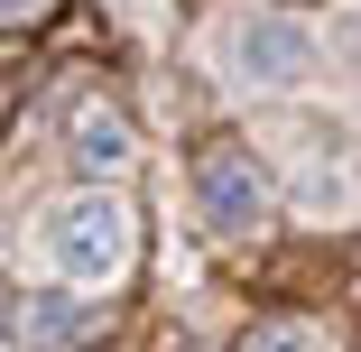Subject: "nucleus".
Instances as JSON below:
<instances>
[{
  "label": "nucleus",
  "instance_id": "nucleus-1",
  "mask_svg": "<svg viewBox=\"0 0 361 352\" xmlns=\"http://www.w3.org/2000/svg\"><path fill=\"white\" fill-rule=\"evenodd\" d=\"M47 260H56L65 278H111V269L130 260V204L102 195V186L65 195L56 214H47Z\"/></svg>",
  "mask_w": 361,
  "mask_h": 352
},
{
  "label": "nucleus",
  "instance_id": "nucleus-2",
  "mask_svg": "<svg viewBox=\"0 0 361 352\" xmlns=\"http://www.w3.org/2000/svg\"><path fill=\"white\" fill-rule=\"evenodd\" d=\"M195 204H204V223L223 241H241V232L269 223V167L241 149V139H213V149L195 158Z\"/></svg>",
  "mask_w": 361,
  "mask_h": 352
},
{
  "label": "nucleus",
  "instance_id": "nucleus-3",
  "mask_svg": "<svg viewBox=\"0 0 361 352\" xmlns=\"http://www.w3.org/2000/svg\"><path fill=\"white\" fill-rule=\"evenodd\" d=\"M315 65V37L297 28V19H241V75H259V84H297Z\"/></svg>",
  "mask_w": 361,
  "mask_h": 352
},
{
  "label": "nucleus",
  "instance_id": "nucleus-4",
  "mask_svg": "<svg viewBox=\"0 0 361 352\" xmlns=\"http://www.w3.org/2000/svg\"><path fill=\"white\" fill-rule=\"evenodd\" d=\"M65 149H75L84 167H121L139 139H130V121H121V111H102V102H93V111H75V121H65Z\"/></svg>",
  "mask_w": 361,
  "mask_h": 352
},
{
  "label": "nucleus",
  "instance_id": "nucleus-5",
  "mask_svg": "<svg viewBox=\"0 0 361 352\" xmlns=\"http://www.w3.org/2000/svg\"><path fill=\"white\" fill-rule=\"evenodd\" d=\"M93 315L84 306H65V297H28L19 306V334H28V352H75V334H84Z\"/></svg>",
  "mask_w": 361,
  "mask_h": 352
},
{
  "label": "nucleus",
  "instance_id": "nucleus-6",
  "mask_svg": "<svg viewBox=\"0 0 361 352\" xmlns=\"http://www.w3.org/2000/svg\"><path fill=\"white\" fill-rule=\"evenodd\" d=\"M241 352H324V334H315V324H259Z\"/></svg>",
  "mask_w": 361,
  "mask_h": 352
},
{
  "label": "nucleus",
  "instance_id": "nucleus-7",
  "mask_svg": "<svg viewBox=\"0 0 361 352\" xmlns=\"http://www.w3.org/2000/svg\"><path fill=\"white\" fill-rule=\"evenodd\" d=\"M65 0H0V28H47Z\"/></svg>",
  "mask_w": 361,
  "mask_h": 352
}]
</instances>
